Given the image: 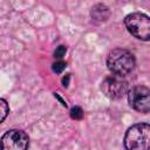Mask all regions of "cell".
Segmentation results:
<instances>
[{"label":"cell","instance_id":"cell-1","mask_svg":"<svg viewBox=\"0 0 150 150\" xmlns=\"http://www.w3.org/2000/svg\"><path fill=\"white\" fill-rule=\"evenodd\" d=\"M127 150H149L150 127L148 123H138L128 129L124 136Z\"/></svg>","mask_w":150,"mask_h":150},{"label":"cell","instance_id":"cell-2","mask_svg":"<svg viewBox=\"0 0 150 150\" xmlns=\"http://www.w3.org/2000/svg\"><path fill=\"white\" fill-rule=\"evenodd\" d=\"M107 64L109 70L114 75L124 76L134 69L135 57L129 50L117 48L109 53L107 59Z\"/></svg>","mask_w":150,"mask_h":150},{"label":"cell","instance_id":"cell-3","mask_svg":"<svg viewBox=\"0 0 150 150\" xmlns=\"http://www.w3.org/2000/svg\"><path fill=\"white\" fill-rule=\"evenodd\" d=\"M128 32L136 39L148 41L150 38V19L143 13H131L124 20Z\"/></svg>","mask_w":150,"mask_h":150},{"label":"cell","instance_id":"cell-4","mask_svg":"<svg viewBox=\"0 0 150 150\" xmlns=\"http://www.w3.org/2000/svg\"><path fill=\"white\" fill-rule=\"evenodd\" d=\"M29 138L22 130H9L0 139V150H27Z\"/></svg>","mask_w":150,"mask_h":150},{"label":"cell","instance_id":"cell-5","mask_svg":"<svg viewBox=\"0 0 150 150\" xmlns=\"http://www.w3.org/2000/svg\"><path fill=\"white\" fill-rule=\"evenodd\" d=\"M101 88H102L103 94L111 100H118V98H122L127 94L128 82L123 79V76L110 75L104 79Z\"/></svg>","mask_w":150,"mask_h":150},{"label":"cell","instance_id":"cell-6","mask_svg":"<svg viewBox=\"0 0 150 150\" xmlns=\"http://www.w3.org/2000/svg\"><path fill=\"white\" fill-rule=\"evenodd\" d=\"M128 100L130 105L143 114L149 112L150 110V90L145 86H137L134 87L129 94H128Z\"/></svg>","mask_w":150,"mask_h":150},{"label":"cell","instance_id":"cell-7","mask_svg":"<svg viewBox=\"0 0 150 150\" xmlns=\"http://www.w3.org/2000/svg\"><path fill=\"white\" fill-rule=\"evenodd\" d=\"M90 15L94 21H97V22L105 21L109 18V8L103 4H97L91 8Z\"/></svg>","mask_w":150,"mask_h":150},{"label":"cell","instance_id":"cell-8","mask_svg":"<svg viewBox=\"0 0 150 150\" xmlns=\"http://www.w3.org/2000/svg\"><path fill=\"white\" fill-rule=\"evenodd\" d=\"M8 111H9L8 103L4 98H0V123L4 122V120L7 117Z\"/></svg>","mask_w":150,"mask_h":150},{"label":"cell","instance_id":"cell-9","mask_svg":"<svg viewBox=\"0 0 150 150\" xmlns=\"http://www.w3.org/2000/svg\"><path fill=\"white\" fill-rule=\"evenodd\" d=\"M70 117L73 120H81L83 117V110L80 107H73L70 110Z\"/></svg>","mask_w":150,"mask_h":150},{"label":"cell","instance_id":"cell-10","mask_svg":"<svg viewBox=\"0 0 150 150\" xmlns=\"http://www.w3.org/2000/svg\"><path fill=\"white\" fill-rule=\"evenodd\" d=\"M66 66H67V64H66V62H63V61H56V62H54V63H53L52 69H53V71H54V73L60 74V73H62V71L64 70Z\"/></svg>","mask_w":150,"mask_h":150},{"label":"cell","instance_id":"cell-11","mask_svg":"<svg viewBox=\"0 0 150 150\" xmlns=\"http://www.w3.org/2000/svg\"><path fill=\"white\" fill-rule=\"evenodd\" d=\"M66 47L64 46H59V47H56V49H55V52H54V57L55 59H61V57H63L64 56V54H66Z\"/></svg>","mask_w":150,"mask_h":150},{"label":"cell","instance_id":"cell-12","mask_svg":"<svg viewBox=\"0 0 150 150\" xmlns=\"http://www.w3.org/2000/svg\"><path fill=\"white\" fill-rule=\"evenodd\" d=\"M69 80H70V74H67L66 76H63V79H62V84H63L64 88H67V87L69 86Z\"/></svg>","mask_w":150,"mask_h":150}]
</instances>
